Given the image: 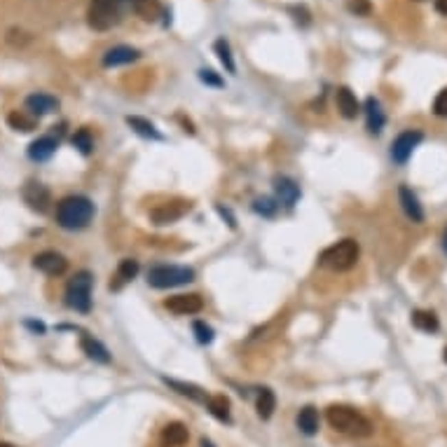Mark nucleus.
<instances>
[{"instance_id": "obj_18", "label": "nucleus", "mask_w": 447, "mask_h": 447, "mask_svg": "<svg viewBox=\"0 0 447 447\" xmlns=\"http://www.w3.org/2000/svg\"><path fill=\"white\" fill-rule=\"evenodd\" d=\"M136 274H138V260L134 258H124L120 265H117V271L115 276H112L110 281V291H120L129 284V281L136 279Z\"/></svg>"}, {"instance_id": "obj_12", "label": "nucleus", "mask_w": 447, "mask_h": 447, "mask_svg": "<svg viewBox=\"0 0 447 447\" xmlns=\"http://www.w3.org/2000/svg\"><path fill=\"white\" fill-rule=\"evenodd\" d=\"M59 108V101L49 94H43V92H36L26 99V110L31 112L33 117H43V115H49Z\"/></svg>"}, {"instance_id": "obj_38", "label": "nucleus", "mask_w": 447, "mask_h": 447, "mask_svg": "<svg viewBox=\"0 0 447 447\" xmlns=\"http://www.w3.org/2000/svg\"><path fill=\"white\" fill-rule=\"evenodd\" d=\"M435 12L438 14H443V16H447V0H435Z\"/></svg>"}, {"instance_id": "obj_13", "label": "nucleus", "mask_w": 447, "mask_h": 447, "mask_svg": "<svg viewBox=\"0 0 447 447\" xmlns=\"http://www.w3.org/2000/svg\"><path fill=\"white\" fill-rule=\"evenodd\" d=\"M398 200H400V206H403L405 216L412 220V223H424V208L417 195L412 192L407 185H400L398 188Z\"/></svg>"}, {"instance_id": "obj_2", "label": "nucleus", "mask_w": 447, "mask_h": 447, "mask_svg": "<svg viewBox=\"0 0 447 447\" xmlns=\"http://www.w3.org/2000/svg\"><path fill=\"white\" fill-rule=\"evenodd\" d=\"M94 218V204L92 200L82 195L64 197L56 204V223L64 230H82L92 223Z\"/></svg>"}, {"instance_id": "obj_20", "label": "nucleus", "mask_w": 447, "mask_h": 447, "mask_svg": "<svg viewBox=\"0 0 447 447\" xmlns=\"http://www.w3.org/2000/svg\"><path fill=\"white\" fill-rule=\"evenodd\" d=\"M274 190H276V200L288 208L295 206V202L300 200V188L295 180H291V178H276Z\"/></svg>"}, {"instance_id": "obj_26", "label": "nucleus", "mask_w": 447, "mask_h": 447, "mask_svg": "<svg viewBox=\"0 0 447 447\" xmlns=\"http://www.w3.org/2000/svg\"><path fill=\"white\" fill-rule=\"evenodd\" d=\"M256 410H258V417L260 420H269L276 410V396L271 389L263 387L258 391V400H256Z\"/></svg>"}, {"instance_id": "obj_32", "label": "nucleus", "mask_w": 447, "mask_h": 447, "mask_svg": "<svg viewBox=\"0 0 447 447\" xmlns=\"http://www.w3.org/2000/svg\"><path fill=\"white\" fill-rule=\"evenodd\" d=\"M253 208H256V213H260V216H274L276 213V208H279V204H276L274 200H269V197H263V200H256V204H253Z\"/></svg>"}, {"instance_id": "obj_37", "label": "nucleus", "mask_w": 447, "mask_h": 447, "mask_svg": "<svg viewBox=\"0 0 447 447\" xmlns=\"http://www.w3.org/2000/svg\"><path fill=\"white\" fill-rule=\"evenodd\" d=\"M200 77H202V82L211 84V87H223V80H220V77L216 75V71H211V68L200 71Z\"/></svg>"}, {"instance_id": "obj_15", "label": "nucleus", "mask_w": 447, "mask_h": 447, "mask_svg": "<svg viewBox=\"0 0 447 447\" xmlns=\"http://www.w3.org/2000/svg\"><path fill=\"white\" fill-rule=\"evenodd\" d=\"M141 59V52L129 45H117V47H110L108 52L104 54V66L106 68H115V66H124L132 64V61Z\"/></svg>"}, {"instance_id": "obj_34", "label": "nucleus", "mask_w": 447, "mask_h": 447, "mask_svg": "<svg viewBox=\"0 0 447 447\" xmlns=\"http://www.w3.org/2000/svg\"><path fill=\"white\" fill-rule=\"evenodd\" d=\"M195 335H197V342H200V344H211L213 342V328L206 326L204 321H197V324H195Z\"/></svg>"}, {"instance_id": "obj_4", "label": "nucleus", "mask_w": 447, "mask_h": 447, "mask_svg": "<svg viewBox=\"0 0 447 447\" xmlns=\"http://www.w3.org/2000/svg\"><path fill=\"white\" fill-rule=\"evenodd\" d=\"M359 253H361L359 241H356V239H342V241H337V244L328 246L326 251L321 253L319 263L324 265V267L333 269V271H347L356 265Z\"/></svg>"}, {"instance_id": "obj_16", "label": "nucleus", "mask_w": 447, "mask_h": 447, "mask_svg": "<svg viewBox=\"0 0 447 447\" xmlns=\"http://www.w3.org/2000/svg\"><path fill=\"white\" fill-rule=\"evenodd\" d=\"M188 438H190L188 426H185L183 422H171L164 426L160 443H162V447H183L185 443H188Z\"/></svg>"}, {"instance_id": "obj_28", "label": "nucleus", "mask_w": 447, "mask_h": 447, "mask_svg": "<svg viewBox=\"0 0 447 447\" xmlns=\"http://www.w3.org/2000/svg\"><path fill=\"white\" fill-rule=\"evenodd\" d=\"M412 326L420 328V330H424V333H435L440 328L438 316H435L433 312H424V309L412 312Z\"/></svg>"}, {"instance_id": "obj_31", "label": "nucleus", "mask_w": 447, "mask_h": 447, "mask_svg": "<svg viewBox=\"0 0 447 447\" xmlns=\"http://www.w3.org/2000/svg\"><path fill=\"white\" fill-rule=\"evenodd\" d=\"M71 143L75 145L82 155H89V152L94 150V138H92V134H89V129H77V132L73 134Z\"/></svg>"}, {"instance_id": "obj_5", "label": "nucleus", "mask_w": 447, "mask_h": 447, "mask_svg": "<svg viewBox=\"0 0 447 447\" xmlns=\"http://www.w3.org/2000/svg\"><path fill=\"white\" fill-rule=\"evenodd\" d=\"M92 286H94V276L92 271L82 269L68 281L66 286V304L75 312L87 314L92 309Z\"/></svg>"}, {"instance_id": "obj_29", "label": "nucleus", "mask_w": 447, "mask_h": 447, "mask_svg": "<svg viewBox=\"0 0 447 447\" xmlns=\"http://www.w3.org/2000/svg\"><path fill=\"white\" fill-rule=\"evenodd\" d=\"M8 124L14 129V132L26 134V132H33V129H36V117L26 115V112H21V110H14L8 115Z\"/></svg>"}, {"instance_id": "obj_35", "label": "nucleus", "mask_w": 447, "mask_h": 447, "mask_svg": "<svg viewBox=\"0 0 447 447\" xmlns=\"http://www.w3.org/2000/svg\"><path fill=\"white\" fill-rule=\"evenodd\" d=\"M433 112H435L438 117H447V87L440 89L438 96H435V101H433Z\"/></svg>"}, {"instance_id": "obj_6", "label": "nucleus", "mask_w": 447, "mask_h": 447, "mask_svg": "<svg viewBox=\"0 0 447 447\" xmlns=\"http://www.w3.org/2000/svg\"><path fill=\"white\" fill-rule=\"evenodd\" d=\"M195 281V269L176 267V265H157L148 271V284L152 288H176Z\"/></svg>"}, {"instance_id": "obj_3", "label": "nucleus", "mask_w": 447, "mask_h": 447, "mask_svg": "<svg viewBox=\"0 0 447 447\" xmlns=\"http://www.w3.org/2000/svg\"><path fill=\"white\" fill-rule=\"evenodd\" d=\"M136 0H92L89 5V26L94 31H110L127 16L129 10L134 8Z\"/></svg>"}, {"instance_id": "obj_36", "label": "nucleus", "mask_w": 447, "mask_h": 447, "mask_svg": "<svg viewBox=\"0 0 447 447\" xmlns=\"http://www.w3.org/2000/svg\"><path fill=\"white\" fill-rule=\"evenodd\" d=\"M291 14H293V19H295L300 26H307L309 21H312V16H309V12H307V8H304V5H295V8H291Z\"/></svg>"}, {"instance_id": "obj_25", "label": "nucleus", "mask_w": 447, "mask_h": 447, "mask_svg": "<svg viewBox=\"0 0 447 447\" xmlns=\"http://www.w3.org/2000/svg\"><path fill=\"white\" fill-rule=\"evenodd\" d=\"M298 428L304 435H316V431H319V412H316V407L307 405V407H302V410H300Z\"/></svg>"}, {"instance_id": "obj_42", "label": "nucleus", "mask_w": 447, "mask_h": 447, "mask_svg": "<svg viewBox=\"0 0 447 447\" xmlns=\"http://www.w3.org/2000/svg\"><path fill=\"white\" fill-rule=\"evenodd\" d=\"M0 447H16V445H12V443H0Z\"/></svg>"}, {"instance_id": "obj_9", "label": "nucleus", "mask_w": 447, "mask_h": 447, "mask_svg": "<svg viewBox=\"0 0 447 447\" xmlns=\"http://www.w3.org/2000/svg\"><path fill=\"white\" fill-rule=\"evenodd\" d=\"M164 307L178 316H190V314L202 312L204 300L197 295V293H188V295H173V298L164 300Z\"/></svg>"}, {"instance_id": "obj_14", "label": "nucleus", "mask_w": 447, "mask_h": 447, "mask_svg": "<svg viewBox=\"0 0 447 447\" xmlns=\"http://www.w3.org/2000/svg\"><path fill=\"white\" fill-rule=\"evenodd\" d=\"M365 124H367V132L370 134H382L384 124H387V115H384L380 101L375 96H367L365 99Z\"/></svg>"}, {"instance_id": "obj_22", "label": "nucleus", "mask_w": 447, "mask_h": 447, "mask_svg": "<svg viewBox=\"0 0 447 447\" xmlns=\"http://www.w3.org/2000/svg\"><path fill=\"white\" fill-rule=\"evenodd\" d=\"M206 410L211 412L216 420H220V422H225V424H230L232 422V415H230V400L225 398V396H220V394H216V396H208L206 398Z\"/></svg>"}, {"instance_id": "obj_39", "label": "nucleus", "mask_w": 447, "mask_h": 447, "mask_svg": "<svg viewBox=\"0 0 447 447\" xmlns=\"http://www.w3.org/2000/svg\"><path fill=\"white\" fill-rule=\"evenodd\" d=\"M218 213H220V216H223V218H228V220H230V228H234V218H232V213H230V211H225L223 206H218Z\"/></svg>"}, {"instance_id": "obj_21", "label": "nucleus", "mask_w": 447, "mask_h": 447, "mask_svg": "<svg viewBox=\"0 0 447 447\" xmlns=\"http://www.w3.org/2000/svg\"><path fill=\"white\" fill-rule=\"evenodd\" d=\"M80 347L82 352L89 356L92 361H99V363H110V354L99 339H94L92 335H82L80 337Z\"/></svg>"}, {"instance_id": "obj_30", "label": "nucleus", "mask_w": 447, "mask_h": 447, "mask_svg": "<svg viewBox=\"0 0 447 447\" xmlns=\"http://www.w3.org/2000/svg\"><path fill=\"white\" fill-rule=\"evenodd\" d=\"M213 49H216L220 64L228 68V73H234L237 66H234V59H232V49H230V43L225 40V38H218L216 43H213Z\"/></svg>"}, {"instance_id": "obj_23", "label": "nucleus", "mask_w": 447, "mask_h": 447, "mask_svg": "<svg viewBox=\"0 0 447 447\" xmlns=\"http://www.w3.org/2000/svg\"><path fill=\"white\" fill-rule=\"evenodd\" d=\"M132 10L143 21H157L164 14V8H162L160 0H136Z\"/></svg>"}, {"instance_id": "obj_17", "label": "nucleus", "mask_w": 447, "mask_h": 447, "mask_svg": "<svg viewBox=\"0 0 447 447\" xmlns=\"http://www.w3.org/2000/svg\"><path fill=\"white\" fill-rule=\"evenodd\" d=\"M335 104H337L339 115L347 117V120H354V117L361 112L359 99H356V94L349 87H339L337 89V92H335Z\"/></svg>"}, {"instance_id": "obj_41", "label": "nucleus", "mask_w": 447, "mask_h": 447, "mask_svg": "<svg viewBox=\"0 0 447 447\" xmlns=\"http://www.w3.org/2000/svg\"><path fill=\"white\" fill-rule=\"evenodd\" d=\"M202 447H216L211 443V440H206V438H202Z\"/></svg>"}, {"instance_id": "obj_1", "label": "nucleus", "mask_w": 447, "mask_h": 447, "mask_svg": "<svg viewBox=\"0 0 447 447\" xmlns=\"http://www.w3.org/2000/svg\"><path fill=\"white\" fill-rule=\"evenodd\" d=\"M326 420L330 424V428H335V431L342 435L365 438V435L372 433L370 420L352 405H330L326 410Z\"/></svg>"}, {"instance_id": "obj_43", "label": "nucleus", "mask_w": 447, "mask_h": 447, "mask_svg": "<svg viewBox=\"0 0 447 447\" xmlns=\"http://www.w3.org/2000/svg\"><path fill=\"white\" fill-rule=\"evenodd\" d=\"M443 359H445V363H447V349H445V352H443Z\"/></svg>"}, {"instance_id": "obj_19", "label": "nucleus", "mask_w": 447, "mask_h": 447, "mask_svg": "<svg viewBox=\"0 0 447 447\" xmlns=\"http://www.w3.org/2000/svg\"><path fill=\"white\" fill-rule=\"evenodd\" d=\"M56 148H59V141H56L54 136H40V138L33 141V143L28 145V157H31L33 162H45L54 155Z\"/></svg>"}, {"instance_id": "obj_27", "label": "nucleus", "mask_w": 447, "mask_h": 447, "mask_svg": "<svg viewBox=\"0 0 447 447\" xmlns=\"http://www.w3.org/2000/svg\"><path fill=\"white\" fill-rule=\"evenodd\" d=\"M127 124L134 129L136 134H141V136H145V138H155V141H160L162 138V134L155 129V124L148 122L145 117H136V115H129L127 117Z\"/></svg>"}, {"instance_id": "obj_7", "label": "nucleus", "mask_w": 447, "mask_h": 447, "mask_svg": "<svg viewBox=\"0 0 447 447\" xmlns=\"http://www.w3.org/2000/svg\"><path fill=\"white\" fill-rule=\"evenodd\" d=\"M422 141H424V134L420 132V129H407V132L398 134V138H396L394 145H391V160L398 162V164H405L407 160H410L412 150H415Z\"/></svg>"}, {"instance_id": "obj_33", "label": "nucleus", "mask_w": 447, "mask_h": 447, "mask_svg": "<svg viewBox=\"0 0 447 447\" xmlns=\"http://www.w3.org/2000/svg\"><path fill=\"white\" fill-rule=\"evenodd\" d=\"M347 10L356 16H367L372 12L370 0H347Z\"/></svg>"}, {"instance_id": "obj_8", "label": "nucleus", "mask_w": 447, "mask_h": 447, "mask_svg": "<svg viewBox=\"0 0 447 447\" xmlns=\"http://www.w3.org/2000/svg\"><path fill=\"white\" fill-rule=\"evenodd\" d=\"M21 197H24V202L28 204V208L38 213H45L49 208V204H52L49 190L45 188L43 183H38V180H28L24 185V190H21Z\"/></svg>"}, {"instance_id": "obj_11", "label": "nucleus", "mask_w": 447, "mask_h": 447, "mask_svg": "<svg viewBox=\"0 0 447 447\" xmlns=\"http://www.w3.org/2000/svg\"><path fill=\"white\" fill-rule=\"evenodd\" d=\"M33 267L40 269L47 276H61L68 269V260L56 251H45L33 258Z\"/></svg>"}, {"instance_id": "obj_40", "label": "nucleus", "mask_w": 447, "mask_h": 447, "mask_svg": "<svg viewBox=\"0 0 447 447\" xmlns=\"http://www.w3.org/2000/svg\"><path fill=\"white\" fill-rule=\"evenodd\" d=\"M443 251L447 253V228H445V232H443Z\"/></svg>"}, {"instance_id": "obj_24", "label": "nucleus", "mask_w": 447, "mask_h": 447, "mask_svg": "<svg viewBox=\"0 0 447 447\" xmlns=\"http://www.w3.org/2000/svg\"><path fill=\"white\" fill-rule=\"evenodd\" d=\"M164 382L169 384V387L173 389L176 394L180 396H188L190 400H197V403H206V391L200 387H195V384H188V382H178V380H169V377H164Z\"/></svg>"}, {"instance_id": "obj_10", "label": "nucleus", "mask_w": 447, "mask_h": 447, "mask_svg": "<svg viewBox=\"0 0 447 447\" xmlns=\"http://www.w3.org/2000/svg\"><path fill=\"white\" fill-rule=\"evenodd\" d=\"M190 211V202H171V204H162V206L152 208L150 211V220L155 225H169L176 223Z\"/></svg>"}]
</instances>
